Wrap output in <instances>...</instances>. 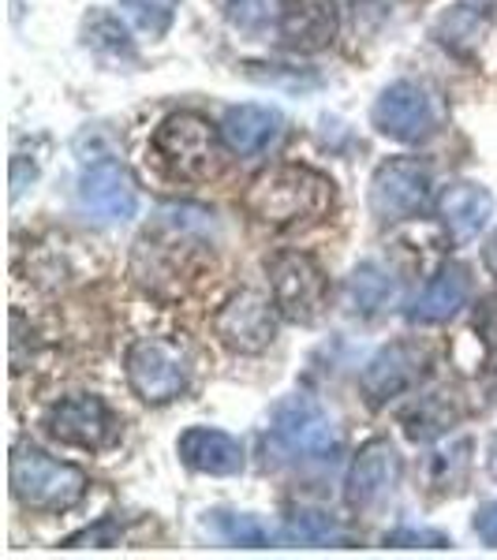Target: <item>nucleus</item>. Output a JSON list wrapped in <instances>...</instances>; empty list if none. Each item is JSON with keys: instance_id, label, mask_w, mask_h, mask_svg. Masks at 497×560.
<instances>
[{"instance_id": "5", "label": "nucleus", "mask_w": 497, "mask_h": 560, "mask_svg": "<svg viewBox=\"0 0 497 560\" xmlns=\"http://www.w3.org/2000/svg\"><path fill=\"white\" fill-rule=\"evenodd\" d=\"M269 433L277 438V445L303 459H330L333 464L340 456V430L333 427V419L314 396L292 393L277 400L274 415H269Z\"/></svg>"}, {"instance_id": "20", "label": "nucleus", "mask_w": 497, "mask_h": 560, "mask_svg": "<svg viewBox=\"0 0 497 560\" xmlns=\"http://www.w3.org/2000/svg\"><path fill=\"white\" fill-rule=\"evenodd\" d=\"M83 42L90 52H97V57H105V60L139 57V52H135V42L128 38V31H124V23L116 20V15L102 12V8H90V15L83 20Z\"/></svg>"}, {"instance_id": "10", "label": "nucleus", "mask_w": 497, "mask_h": 560, "mask_svg": "<svg viewBox=\"0 0 497 560\" xmlns=\"http://www.w3.org/2000/svg\"><path fill=\"white\" fill-rule=\"evenodd\" d=\"M430 351L415 340H393V345L378 348L370 363L359 374V388H363L370 408H385L396 396H408L415 385L427 377Z\"/></svg>"}, {"instance_id": "19", "label": "nucleus", "mask_w": 497, "mask_h": 560, "mask_svg": "<svg viewBox=\"0 0 497 560\" xmlns=\"http://www.w3.org/2000/svg\"><path fill=\"white\" fill-rule=\"evenodd\" d=\"M486 31H490L486 0H456V4L446 8L430 26V34L438 38L441 49H449L453 57H464V60H472L478 52Z\"/></svg>"}, {"instance_id": "21", "label": "nucleus", "mask_w": 497, "mask_h": 560, "mask_svg": "<svg viewBox=\"0 0 497 560\" xmlns=\"http://www.w3.org/2000/svg\"><path fill=\"white\" fill-rule=\"evenodd\" d=\"M393 277L378 261H359L348 277V300L359 314H378L393 300Z\"/></svg>"}, {"instance_id": "6", "label": "nucleus", "mask_w": 497, "mask_h": 560, "mask_svg": "<svg viewBox=\"0 0 497 560\" xmlns=\"http://www.w3.org/2000/svg\"><path fill=\"white\" fill-rule=\"evenodd\" d=\"M45 430H49L53 441L71 448H86V453H105L120 441L124 422L102 396L90 393H76L57 400L49 411H45Z\"/></svg>"}, {"instance_id": "15", "label": "nucleus", "mask_w": 497, "mask_h": 560, "mask_svg": "<svg viewBox=\"0 0 497 560\" xmlns=\"http://www.w3.org/2000/svg\"><path fill=\"white\" fill-rule=\"evenodd\" d=\"M180 459H184L192 471L198 475H213V478H229L243 471V445L240 438L213 427H192L180 433Z\"/></svg>"}, {"instance_id": "14", "label": "nucleus", "mask_w": 497, "mask_h": 560, "mask_svg": "<svg viewBox=\"0 0 497 560\" xmlns=\"http://www.w3.org/2000/svg\"><path fill=\"white\" fill-rule=\"evenodd\" d=\"M281 45L292 52H322L340 34V4L337 0H288L277 20Z\"/></svg>"}, {"instance_id": "27", "label": "nucleus", "mask_w": 497, "mask_h": 560, "mask_svg": "<svg viewBox=\"0 0 497 560\" xmlns=\"http://www.w3.org/2000/svg\"><path fill=\"white\" fill-rule=\"evenodd\" d=\"M385 546L393 549H449L453 541L438 530H415V527H401L393 535H385Z\"/></svg>"}, {"instance_id": "12", "label": "nucleus", "mask_w": 497, "mask_h": 560, "mask_svg": "<svg viewBox=\"0 0 497 560\" xmlns=\"http://www.w3.org/2000/svg\"><path fill=\"white\" fill-rule=\"evenodd\" d=\"M79 206L94 217L97 224H124L139 213V187L128 165L116 158L90 161L79 173Z\"/></svg>"}, {"instance_id": "29", "label": "nucleus", "mask_w": 497, "mask_h": 560, "mask_svg": "<svg viewBox=\"0 0 497 560\" xmlns=\"http://www.w3.org/2000/svg\"><path fill=\"white\" fill-rule=\"evenodd\" d=\"M79 541H94V546H102V549L116 546V523H113V520H105V523H97V527H86L83 535H71V538L65 541V549H76Z\"/></svg>"}, {"instance_id": "30", "label": "nucleus", "mask_w": 497, "mask_h": 560, "mask_svg": "<svg viewBox=\"0 0 497 560\" xmlns=\"http://www.w3.org/2000/svg\"><path fill=\"white\" fill-rule=\"evenodd\" d=\"M475 535L486 541V546L497 549V501H486L483 509L475 512Z\"/></svg>"}, {"instance_id": "22", "label": "nucleus", "mask_w": 497, "mask_h": 560, "mask_svg": "<svg viewBox=\"0 0 497 560\" xmlns=\"http://www.w3.org/2000/svg\"><path fill=\"white\" fill-rule=\"evenodd\" d=\"M456 408L449 404V396H423L415 408L404 415V433L412 441H434L438 433H446L456 422Z\"/></svg>"}, {"instance_id": "31", "label": "nucleus", "mask_w": 497, "mask_h": 560, "mask_svg": "<svg viewBox=\"0 0 497 560\" xmlns=\"http://www.w3.org/2000/svg\"><path fill=\"white\" fill-rule=\"evenodd\" d=\"M483 261H486V269H490V273L497 277V232L490 240H486V247H483Z\"/></svg>"}, {"instance_id": "17", "label": "nucleus", "mask_w": 497, "mask_h": 560, "mask_svg": "<svg viewBox=\"0 0 497 560\" xmlns=\"http://www.w3.org/2000/svg\"><path fill=\"white\" fill-rule=\"evenodd\" d=\"M494 217V195L486 191L483 184H472V179H456L446 191L438 195V221L441 229L453 240L467 243L475 240L478 232L490 224Z\"/></svg>"}, {"instance_id": "32", "label": "nucleus", "mask_w": 497, "mask_h": 560, "mask_svg": "<svg viewBox=\"0 0 497 560\" xmlns=\"http://www.w3.org/2000/svg\"><path fill=\"white\" fill-rule=\"evenodd\" d=\"M486 471H490V478H497V433L490 438V448H486Z\"/></svg>"}, {"instance_id": "11", "label": "nucleus", "mask_w": 497, "mask_h": 560, "mask_svg": "<svg viewBox=\"0 0 497 560\" xmlns=\"http://www.w3.org/2000/svg\"><path fill=\"white\" fill-rule=\"evenodd\" d=\"M277 303L262 292H236L213 314V332L236 355H262L277 337Z\"/></svg>"}, {"instance_id": "18", "label": "nucleus", "mask_w": 497, "mask_h": 560, "mask_svg": "<svg viewBox=\"0 0 497 560\" xmlns=\"http://www.w3.org/2000/svg\"><path fill=\"white\" fill-rule=\"evenodd\" d=\"M281 128H285V116L274 105H255V102L232 105L221 120L224 147L236 153V158H255L266 147H274Z\"/></svg>"}, {"instance_id": "2", "label": "nucleus", "mask_w": 497, "mask_h": 560, "mask_svg": "<svg viewBox=\"0 0 497 560\" xmlns=\"http://www.w3.org/2000/svg\"><path fill=\"white\" fill-rule=\"evenodd\" d=\"M153 158L161 161L173 179H184V184H206V179H217L224 168V135L217 124L206 120L203 113H173L158 124L150 139Z\"/></svg>"}, {"instance_id": "23", "label": "nucleus", "mask_w": 497, "mask_h": 560, "mask_svg": "<svg viewBox=\"0 0 497 560\" xmlns=\"http://www.w3.org/2000/svg\"><path fill=\"white\" fill-rule=\"evenodd\" d=\"M288 535L307 541V546H333V541H348L345 530L337 527V520L325 516L319 509H292L288 516Z\"/></svg>"}, {"instance_id": "7", "label": "nucleus", "mask_w": 497, "mask_h": 560, "mask_svg": "<svg viewBox=\"0 0 497 560\" xmlns=\"http://www.w3.org/2000/svg\"><path fill=\"white\" fill-rule=\"evenodd\" d=\"M128 385L142 404H169L192 382L187 355L173 340L142 337L128 351Z\"/></svg>"}, {"instance_id": "13", "label": "nucleus", "mask_w": 497, "mask_h": 560, "mask_svg": "<svg viewBox=\"0 0 497 560\" xmlns=\"http://www.w3.org/2000/svg\"><path fill=\"white\" fill-rule=\"evenodd\" d=\"M404 475V459L396 453V445L390 438H374L367 441L356 453L345 478V501L351 512H370L401 486Z\"/></svg>"}, {"instance_id": "4", "label": "nucleus", "mask_w": 497, "mask_h": 560, "mask_svg": "<svg viewBox=\"0 0 497 560\" xmlns=\"http://www.w3.org/2000/svg\"><path fill=\"white\" fill-rule=\"evenodd\" d=\"M269 295L285 322L314 325L330 306V277L325 269L303 250H281L269 258Z\"/></svg>"}, {"instance_id": "3", "label": "nucleus", "mask_w": 497, "mask_h": 560, "mask_svg": "<svg viewBox=\"0 0 497 560\" xmlns=\"http://www.w3.org/2000/svg\"><path fill=\"white\" fill-rule=\"evenodd\" d=\"M8 482H12L15 501L31 512H68V509H76L90 490L86 471H79L68 459L42 453L31 441L12 445Z\"/></svg>"}, {"instance_id": "24", "label": "nucleus", "mask_w": 497, "mask_h": 560, "mask_svg": "<svg viewBox=\"0 0 497 560\" xmlns=\"http://www.w3.org/2000/svg\"><path fill=\"white\" fill-rule=\"evenodd\" d=\"M213 523L232 546H247V549H266L274 535L255 520V516H232V512H213Z\"/></svg>"}, {"instance_id": "9", "label": "nucleus", "mask_w": 497, "mask_h": 560, "mask_svg": "<svg viewBox=\"0 0 497 560\" xmlns=\"http://www.w3.org/2000/svg\"><path fill=\"white\" fill-rule=\"evenodd\" d=\"M370 120L393 142H427L438 131V105H434V94L423 83L396 79L378 94Z\"/></svg>"}, {"instance_id": "8", "label": "nucleus", "mask_w": 497, "mask_h": 560, "mask_svg": "<svg viewBox=\"0 0 497 560\" xmlns=\"http://www.w3.org/2000/svg\"><path fill=\"white\" fill-rule=\"evenodd\" d=\"M430 206V168L419 158H390L370 176V213L385 224L412 221Z\"/></svg>"}, {"instance_id": "25", "label": "nucleus", "mask_w": 497, "mask_h": 560, "mask_svg": "<svg viewBox=\"0 0 497 560\" xmlns=\"http://www.w3.org/2000/svg\"><path fill=\"white\" fill-rule=\"evenodd\" d=\"M288 0H232L229 4V23L240 31H262L274 20H281Z\"/></svg>"}, {"instance_id": "1", "label": "nucleus", "mask_w": 497, "mask_h": 560, "mask_svg": "<svg viewBox=\"0 0 497 560\" xmlns=\"http://www.w3.org/2000/svg\"><path fill=\"white\" fill-rule=\"evenodd\" d=\"M337 187L311 165H274L251 179L243 206L258 224L269 229H300L330 217Z\"/></svg>"}, {"instance_id": "16", "label": "nucleus", "mask_w": 497, "mask_h": 560, "mask_svg": "<svg viewBox=\"0 0 497 560\" xmlns=\"http://www.w3.org/2000/svg\"><path fill=\"white\" fill-rule=\"evenodd\" d=\"M467 295H472V273H467V266H460V261H446V266L427 280V288L412 300L408 322L441 325V322L456 318L460 306L467 303Z\"/></svg>"}, {"instance_id": "28", "label": "nucleus", "mask_w": 497, "mask_h": 560, "mask_svg": "<svg viewBox=\"0 0 497 560\" xmlns=\"http://www.w3.org/2000/svg\"><path fill=\"white\" fill-rule=\"evenodd\" d=\"M475 332H478V340H483V348L490 351V355H497V292L478 300V306H475Z\"/></svg>"}, {"instance_id": "26", "label": "nucleus", "mask_w": 497, "mask_h": 560, "mask_svg": "<svg viewBox=\"0 0 497 560\" xmlns=\"http://www.w3.org/2000/svg\"><path fill=\"white\" fill-rule=\"evenodd\" d=\"M124 8L135 15V23L142 26L147 34H165L173 26V0H124Z\"/></svg>"}]
</instances>
